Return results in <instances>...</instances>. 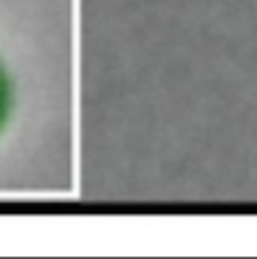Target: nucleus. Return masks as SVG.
Masks as SVG:
<instances>
[{
	"label": "nucleus",
	"instance_id": "1",
	"mask_svg": "<svg viewBox=\"0 0 257 259\" xmlns=\"http://www.w3.org/2000/svg\"><path fill=\"white\" fill-rule=\"evenodd\" d=\"M12 104H14V93H12V81H9L5 68L0 66V131L5 128L12 113Z\"/></svg>",
	"mask_w": 257,
	"mask_h": 259
}]
</instances>
